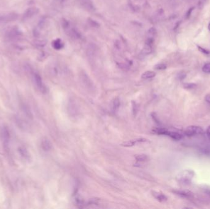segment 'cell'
Here are the masks:
<instances>
[{"label": "cell", "mask_w": 210, "mask_h": 209, "mask_svg": "<svg viewBox=\"0 0 210 209\" xmlns=\"http://www.w3.org/2000/svg\"><path fill=\"white\" fill-rule=\"evenodd\" d=\"M194 176L195 172L194 171L190 169H186L181 172L177 176L176 179L181 184L187 185L192 181Z\"/></svg>", "instance_id": "1"}, {"label": "cell", "mask_w": 210, "mask_h": 209, "mask_svg": "<svg viewBox=\"0 0 210 209\" xmlns=\"http://www.w3.org/2000/svg\"><path fill=\"white\" fill-rule=\"evenodd\" d=\"M153 131L157 134L167 136L175 141H180L182 139V136L179 133L170 131L164 128H156L153 130Z\"/></svg>", "instance_id": "2"}, {"label": "cell", "mask_w": 210, "mask_h": 209, "mask_svg": "<svg viewBox=\"0 0 210 209\" xmlns=\"http://www.w3.org/2000/svg\"><path fill=\"white\" fill-rule=\"evenodd\" d=\"M31 73L32 75L33 80V82L35 84V85L38 88V90L43 93H46L47 88L43 83V81L42 80V78H41V76L39 75L38 73H36V72L33 71H31Z\"/></svg>", "instance_id": "3"}, {"label": "cell", "mask_w": 210, "mask_h": 209, "mask_svg": "<svg viewBox=\"0 0 210 209\" xmlns=\"http://www.w3.org/2000/svg\"><path fill=\"white\" fill-rule=\"evenodd\" d=\"M18 18V14L14 12L0 14V25L16 20Z\"/></svg>", "instance_id": "4"}, {"label": "cell", "mask_w": 210, "mask_h": 209, "mask_svg": "<svg viewBox=\"0 0 210 209\" xmlns=\"http://www.w3.org/2000/svg\"><path fill=\"white\" fill-rule=\"evenodd\" d=\"M204 133L203 129L199 126L192 125L187 127L184 131V134L188 137L195 136L197 135L202 134Z\"/></svg>", "instance_id": "5"}, {"label": "cell", "mask_w": 210, "mask_h": 209, "mask_svg": "<svg viewBox=\"0 0 210 209\" xmlns=\"http://www.w3.org/2000/svg\"><path fill=\"white\" fill-rule=\"evenodd\" d=\"M1 138L3 142V144L4 146L8 147L9 145V143L10 141V132L8 128L6 126H3L1 130Z\"/></svg>", "instance_id": "6"}, {"label": "cell", "mask_w": 210, "mask_h": 209, "mask_svg": "<svg viewBox=\"0 0 210 209\" xmlns=\"http://www.w3.org/2000/svg\"><path fill=\"white\" fill-rule=\"evenodd\" d=\"M81 80L85 87L89 88L90 90H92L94 88L93 82H92L89 77L87 75L86 73H82L81 74Z\"/></svg>", "instance_id": "7"}, {"label": "cell", "mask_w": 210, "mask_h": 209, "mask_svg": "<svg viewBox=\"0 0 210 209\" xmlns=\"http://www.w3.org/2000/svg\"><path fill=\"white\" fill-rule=\"evenodd\" d=\"M39 12V9L36 7H31L26 10L23 16V18L24 20H28L30 18L33 17L36 15Z\"/></svg>", "instance_id": "8"}, {"label": "cell", "mask_w": 210, "mask_h": 209, "mask_svg": "<svg viewBox=\"0 0 210 209\" xmlns=\"http://www.w3.org/2000/svg\"><path fill=\"white\" fill-rule=\"evenodd\" d=\"M80 4L85 9L89 11H94L95 8L92 0H78Z\"/></svg>", "instance_id": "9"}, {"label": "cell", "mask_w": 210, "mask_h": 209, "mask_svg": "<svg viewBox=\"0 0 210 209\" xmlns=\"http://www.w3.org/2000/svg\"><path fill=\"white\" fill-rule=\"evenodd\" d=\"M18 152L23 160L26 161L30 160V155L26 148L23 147H19L18 148Z\"/></svg>", "instance_id": "10"}, {"label": "cell", "mask_w": 210, "mask_h": 209, "mask_svg": "<svg viewBox=\"0 0 210 209\" xmlns=\"http://www.w3.org/2000/svg\"><path fill=\"white\" fill-rule=\"evenodd\" d=\"M147 140L145 139H134V140H131L126 142H123V143H122V145L123 147H132L133 145H135V144L138 143L140 142H146Z\"/></svg>", "instance_id": "11"}, {"label": "cell", "mask_w": 210, "mask_h": 209, "mask_svg": "<svg viewBox=\"0 0 210 209\" xmlns=\"http://www.w3.org/2000/svg\"><path fill=\"white\" fill-rule=\"evenodd\" d=\"M19 35H20V32L18 31V30L14 28L9 30L7 32V33H6V36L8 37V39H10V40H13V39H16L17 37H18Z\"/></svg>", "instance_id": "12"}, {"label": "cell", "mask_w": 210, "mask_h": 209, "mask_svg": "<svg viewBox=\"0 0 210 209\" xmlns=\"http://www.w3.org/2000/svg\"><path fill=\"white\" fill-rule=\"evenodd\" d=\"M97 52L96 46L94 44H90L87 49V55L90 57H93L94 56Z\"/></svg>", "instance_id": "13"}, {"label": "cell", "mask_w": 210, "mask_h": 209, "mask_svg": "<svg viewBox=\"0 0 210 209\" xmlns=\"http://www.w3.org/2000/svg\"><path fill=\"white\" fill-rule=\"evenodd\" d=\"M153 196L157 200L159 201V202H165L167 201V197L166 196L160 193V192H157V191H153L152 193Z\"/></svg>", "instance_id": "14"}, {"label": "cell", "mask_w": 210, "mask_h": 209, "mask_svg": "<svg viewBox=\"0 0 210 209\" xmlns=\"http://www.w3.org/2000/svg\"><path fill=\"white\" fill-rule=\"evenodd\" d=\"M41 147L44 151H49L52 148V144L50 141L46 138H44L41 141Z\"/></svg>", "instance_id": "15"}, {"label": "cell", "mask_w": 210, "mask_h": 209, "mask_svg": "<svg viewBox=\"0 0 210 209\" xmlns=\"http://www.w3.org/2000/svg\"><path fill=\"white\" fill-rule=\"evenodd\" d=\"M152 51H153L152 45L146 44L145 45H144V47H143V49H142L141 54L143 55H149L150 54H151Z\"/></svg>", "instance_id": "16"}, {"label": "cell", "mask_w": 210, "mask_h": 209, "mask_svg": "<svg viewBox=\"0 0 210 209\" xmlns=\"http://www.w3.org/2000/svg\"><path fill=\"white\" fill-rule=\"evenodd\" d=\"M121 105V102L119 98H115L111 102V109L113 112H116L119 109Z\"/></svg>", "instance_id": "17"}, {"label": "cell", "mask_w": 210, "mask_h": 209, "mask_svg": "<svg viewBox=\"0 0 210 209\" xmlns=\"http://www.w3.org/2000/svg\"><path fill=\"white\" fill-rule=\"evenodd\" d=\"M52 46L55 50H60L63 48V44L60 39H57V40H54L52 42Z\"/></svg>", "instance_id": "18"}, {"label": "cell", "mask_w": 210, "mask_h": 209, "mask_svg": "<svg viewBox=\"0 0 210 209\" xmlns=\"http://www.w3.org/2000/svg\"><path fill=\"white\" fill-rule=\"evenodd\" d=\"M175 193L179 196H181L187 198H191L192 196V194L191 192L189 191H187V190H182V191L178 190V191H175Z\"/></svg>", "instance_id": "19"}, {"label": "cell", "mask_w": 210, "mask_h": 209, "mask_svg": "<svg viewBox=\"0 0 210 209\" xmlns=\"http://www.w3.org/2000/svg\"><path fill=\"white\" fill-rule=\"evenodd\" d=\"M155 76V73L153 71H146L145 73H144L141 77L143 79H152V78L154 77Z\"/></svg>", "instance_id": "20"}, {"label": "cell", "mask_w": 210, "mask_h": 209, "mask_svg": "<svg viewBox=\"0 0 210 209\" xmlns=\"http://www.w3.org/2000/svg\"><path fill=\"white\" fill-rule=\"evenodd\" d=\"M199 151L203 155H206V156H210V146H209L208 145L203 146L199 149Z\"/></svg>", "instance_id": "21"}, {"label": "cell", "mask_w": 210, "mask_h": 209, "mask_svg": "<svg viewBox=\"0 0 210 209\" xmlns=\"http://www.w3.org/2000/svg\"><path fill=\"white\" fill-rule=\"evenodd\" d=\"M47 44V41L43 40H36L34 41V45L35 46L39 47H44Z\"/></svg>", "instance_id": "22"}, {"label": "cell", "mask_w": 210, "mask_h": 209, "mask_svg": "<svg viewBox=\"0 0 210 209\" xmlns=\"http://www.w3.org/2000/svg\"><path fill=\"white\" fill-rule=\"evenodd\" d=\"M135 159L138 162H145L148 160V156L145 155H137L135 156Z\"/></svg>", "instance_id": "23"}, {"label": "cell", "mask_w": 210, "mask_h": 209, "mask_svg": "<svg viewBox=\"0 0 210 209\" xmlns=\"http://www.w3.org/2000/svg\"><path fill=\"white\" fill-rule=\"evenodd\" d=\"M157 35V31L156 29L154 27L150 28L148 30L147 35L148 36V37L150 38H154V36H155V35Z\"/></svg>", "instance_id": "24"}, {"label": "cell", "mask_w": 210, "mask_h": 209, "mask_svg": "<svg viewBox=\"0 0 210 209\" xmlns=\"http://www.w3.org/2000/svg\"><path fill=\"white\" fill-rule=\"evenodd\" d=\"M88 23L89 25L92 27L94 28H99L100 27V25L96 21L93 20L92 18H88Z\"/></svg>", "instance_id": "25"}, {"label": "cell", "mask_w": 210, "mask_h": 209, "mask_svg": "<svg viewBox=\"0 0 210 209\" xmlns=\"http://www.w3.org/2000/svg\"><path fill=\"white\" fill-rule=\"evenodd\" d=\"M61 23L63 28L65 30H67L68 29L70 28V23L68 22V21L65 18H62L61 20Z\"/></svg>", "instance_id": "26"}, {"label": "cell", "mask_w": 210, "mask_h": 209, "mask_svg": "<svg viewBox=\"0 0 210 209\" xmlns=\"http://www.w3.org/2000/svg\"><path fill=\"white\" fill-rule=\"evenodd\" d=\"M203 72L205 73H210V63H206L202 68Z\"/></svg>", "instance_id": "27"}, {"label": "cell", "mask_w": 210, "mask_h": 209, "mask_svg": "<svg viewBox=\"0 0 210 209\" xmlns=\"http://www.w3.org/2000/svg\"><path fill=\"white\" fill-rule=\"evenodd\" d=\"M22 107H23V112L25 113V114L27 115L28 117H31V118L32 114H31V111L29 110L28 107L27 106H25V105H23Z\"/></svg>", "instance_id": "28"}, {"label": "cell", "mask_w": 210, "mask_h": 209, "mask_svg": "<svg viewBox=\"0 0 210 209\" xmlns=\"http://www.w3.org/2000/svg\"><path fill=\"white\" fill-rule=\"evenodd\" d=\"M167 68V65L165 64H158L155 66V69L157 70H164Z\"/></svg>", "instance_id": "29"}, {"label": "cell", "mask_w": 210, "mask_h": 209, "mask_svg": "<svg viewBox=\"0 0 210 209\" xmlns=\"http://www.w3.org/2000/svg\"><path fill=\"white\" fill-rule=\"evenodd\" d=\"M196 87V85L195 83H187L184 84V87L187 89H192Z\"/></svg>", "instance_id": "30"}, {"label": "cell", "mask_w": 210, "mask_h": 209, "mask_svg": "<svg viewBox=\"0 0 210 209\" xmlns=\"http://www.w3.org/2000/svg\"><path fill=\"white\" fill-rule=\"evenodd\" d=\"M117 66L123 70H128L129 68L127 64H125V63H117Z\"/></svg>", "instance_id": "31"}, {"label": "cell", "mask_w": 210, "mask_h": 209, "mask_svg": "<svg viewBox=\"0 0 210 209\" xmlns=\"http://www.w3.org/2000/svg\"><path fill=\"white\" fill-rule=\"evenodd\" d=\"M197 47H198V49H199V50L201 52H202V53L203 54H205V55H209V54H210V52L208 51V50H206V49H203V47H200V46H199V45H198V46H197Z\"/></svg>", "instance_id": "32"}, {"label": "cell", "mask_w": 210, "mask_h": 209, "mask_svg": "<svg viewBox=\"0 0 210 209\" xmlns=\"http://www.w3.org/2000/svg\"><path fill=\"white\" fill-rule=\"evenodd\" d=\"M194 9V8H190L187 11V12H186V18L189 19L190 18V17H191V14H192V12Z\"/></svg>", "instance_id": "33"}, {"label": "cell", "mask_w": 210, "mask_h": 209, "mask_svg": "<svg viewBox=\"0 0 210 209\" xmlns=\"http://www.w3.org/2000/svg\"><path fill=\"white\" fill-rule=\"evenodd\" d=\"M186 77V74L185 73H180L178 76V77L180 80H183Z\"/></svg>", "instance_id": "34"}, {"label": "cell", "mask_w": 210, "mask_h": 209, "mask_svg": "<svg viewBox=\"0 0 210 209\" xmlns=\"http://www.w3.org/2000/svg\"><path fill=\"white\" fill-rule=\"evenodd\" d=\"M205 100L206 101V102H208V104H210V95H207L205 96Z\"/></svg>", "instance_id": "35"}, {"label": "cell", "mask_w": 210, "mask_h": 209, "mask_svg": "<svg viewBox=\"0 0 210 209\" xmlns=\"http://www.w3.org/2000/svg\"><path fill=\"white\" fill-rule=\"evenodd\" d=\"M206 135L208 137V138L210 139V125L206 129Z\"/></svg>", "instance_id": "36"}, {"label": "cell", "mask_w": 210, "mask_h": 209, "mask_svg": "<svg viewBox=\"0 0 210 209\" xmlns=\"http://www.w3.org/2000/svg\"><path fill=\"white\" fill-rule=\"evenodd\" d=\"M208 30L210 31V22H209V24H208Z\"/></svg>", "instance_id": "37"}, {"label": "cell", "mask_w": 210, "mask_h": 209, "mask_svg": "<svg viewBox=\"0 0 210 209\" xmlns=\"http://www.w3.org/2000/svg\"><path fill=\"white\" fill-rule=\"evenodd\" d=\"M65 1H66V0H60V1H61L62 3H63V2H65Z\"/></svg>", "instance_id": "38"}]
</instances>
